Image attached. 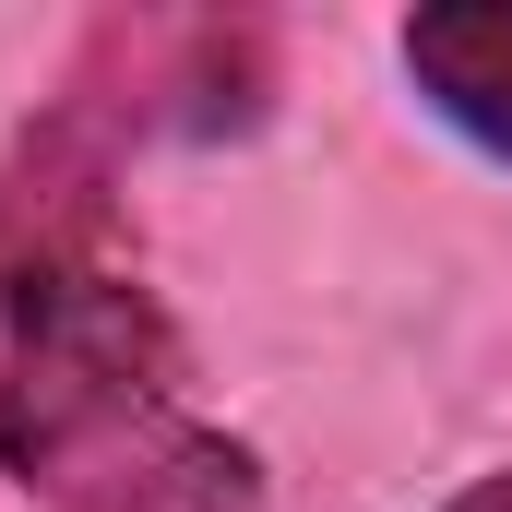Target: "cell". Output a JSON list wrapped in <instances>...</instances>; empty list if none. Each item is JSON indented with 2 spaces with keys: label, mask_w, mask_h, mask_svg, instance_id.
<instances>
[{
  "label": "cell",
  "mask_w": 512,
  "mask_h": 512,
  "mask_svg": "<svg viewBox=\"0 0 512 512\" xmlns=\"http://www.w3.org/2000/svg\"><path fill=\"white\" fill-rule=\"evenodd\" d=\"M167 417H179V322L155 310V286L84 251L72 227H36L0 262V477L72 501Z\"/></svg>",
  "instance_id": "obj_1"
},
{
  "label": "cell",
  "mask_w": 512,
  "mask_h": 512,
  "mask_svg": "<svg viewBox=\"0 0 512 512\" xmlns=\"http://www.w3.org/2000/svg\"><path fill=\"white\" fill-rule=\"evenodd\" d=\"M393 60L429 96V120H453L477 155L512 167V0H429V12H405Z\"/></svg>",
  "instance_id": "obj_2"
},
{
  "label": "cell",
  "mask_w": 512,
  "mask_h": 512,
  "mask_svg": "<svg viewBox=\"0 0 512 512\" xmlns=\"http://www.w3.org/2000/svg\"><path fill=\"white\" fill-rule=\"evenodd\" d=\"M262 501V453L239 429H203V417H167L155 441H131L120 465H96L60 512H251Z\"/></svg>",
  "instance_id": "obj_3"
},
{
  "label": "cell",
  "mask_w": 512,
  "mask_h": 512,
  "mask_svg": "<svg viewBox=\"0 0 512 512\" xmlns=\"http://www.w3.org/2000/svg\"><path fill=\"white\" fill-rule=\"evenodd\" d=\"M441 512H512V465H501V477H477V489H453Z\"/></svg>",
  "instance_id": "obj_4"
}]
</instances>
